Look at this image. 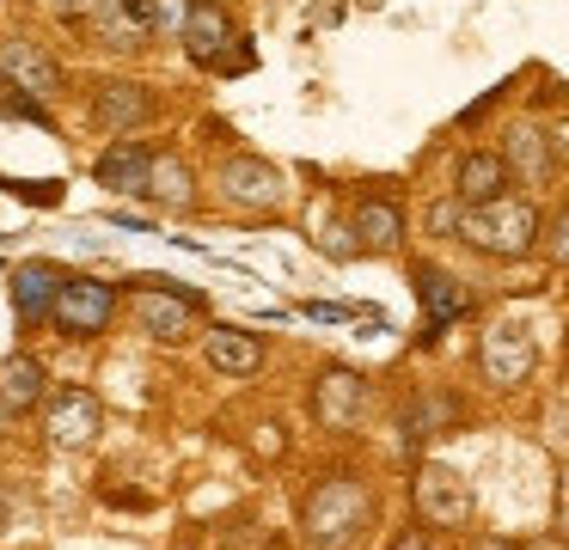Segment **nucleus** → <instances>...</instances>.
Wrapping results in <instances>:
<instances>
[{"label": "nucleus", "mask_w": 569, "mask_h": 550, "mask_svg": "<svg viewBox=\"0 0 569 550\" xmlns=\"http://www.w3.org/2000/svg\"><path fill=\"white\" fill-rule=\"evenodd\" d=\"M251 452H258V459H276V452H282V428L263 422L258 434H251Z\"/></svg>", "instance_id": "26"}, {"label": "nucleus", "mask_w": 569, "mask_h": 550, "mask_svg": "<svg viewBox=\"0 0 569 550\" xmlns=\"http://www.w3.org/2000/svg\"><path fill=\"white\" fill-rule=\"evenodd\" d=\"M368 520H373V496L356 477H319V483L307 489V501H300V532H307L312 550L356 544V538L368 532Z\"/></svg>", "instance_id": "1"}, {"label": "nucleus", "mask_w": 569, "mask_h": 550, "mask_svg": "<svg viewBox=\"0 0 569 550\" xmlns=\"http://www.w3.org/2000/svg\"><path fill=\"white\" fill-rule=\"evenodd\" d=\"M373 410V386L368 373H356V367H325L319 379H312V422L331 428V434H349V428H361V416Z\"/></svg>", "instance_id": "8"}, {"label": "nucleus", "mask_w": 569, "mask_h": 550, "mask_svg": "<svg viewBox=\"0 0 569 550\" xmlns=\"http://www.w3.org/2000/svg\"><path fill=\"white\" fill-rule=\"evenodd\" d=\"M43 434H50L56 452H87L104 434V403L87 386L50 391V403H43Z\"/></svg>", "instance_id": "9"}, {"label": "nucleus", "mask_w": 569, "mask_h": 550, "mask_svg": "<svg viewBox=\"0 0 569 550\" xmlns=\"http://www.w3.org/2000/svg\"><path fill=\"white\" fill-rule=\"evenodd\" d=\"M282 196H288V183H282V171H276L270 159L239 153V159L221 166V202L239 208V214H276Z\"/></svg>", "instance_id": "11"}, {"label": "nucleus", "mask_w": 569, "mask_h": 550, "mask_svg": "<svg viewBox=\"0 0 569 550\" xmlns=\"http://www.w3.org/2000/svg\"><path fill=\"white\" fill-rule=\"evenodd\" d=\"M153 110H160V98L141 80H99L92 86V122L111 134H136L141 122H153Z\"/></svg>", "instance_id": "12"}, {"label": "nucleus", "mask_w": 569, "mask_h": 550, "mask_svg": "<svg viewBox=\"0 0 569 550\" xmlns=\"http://www.w3.org/2000/svg\"><path fill=\"white\" fill-rule=\"evenodd\" d=\"M62 269L56 263H43V257H31V263H19L13 269V312H19V324H43V318L56 312V293H62Z\"/></svg>", "instance_id": "18"}, {"label": "nucleus", "mask_w": 569, "mask_h": 550, "mask_svg": "<svg viewBox=\"0 0 569 550\" xmlns=\"http://www.w3.org/2000/svg\"><path fill=\"white\" fill-rule=\"evenodd\" d=\"M184 56L197 61V68H221V73H239L251 68V49H239L246 37H239V24L227 19L221 0H190V19H184Z\"/></svg>", "instance_id": "3"}, {"label": "nucleus", "mask_w": 569, "mask_h": 550, "mask_svg": "<svg viewBox=\"0 0 569 550\" xmlns=\"http://www.w3.org/2000/svg\"><path fill=\"white\" fill-rule=\"evenodd\" d=\"M539 244H545V257H551L557 269H569V202L557 208V220H551V232H539Z\"/></svg>", "instance_id": "24"}, {"label": "nucleus", "mask_w": 569, "mask_h": 550, "mask_svg": "<svg viewBox=\"0 0 569 550\" xmlns=\"http://www.w3.org/2000/svg\"><path fill=\"white\" fill-rule=\"evenodd\" d=\"M202 354H209V367L221 379H251V373H263V361H270L263 337L246 330V324H214L209 337H202Z\"/></svg>", "instance_id": "14"}, {"label": "nucleus", "mask_w": 569, "mask_h": 550, "mask_svg": "<svg viewBox=\"0 0 569 550\" xmlns=\"http://www.w3.org/2000/svg\"><path fill=\"white\" fill-rule=\"evenodd\" d=\"M197 318H202V293L178 288V281H141V288H136V324H141V337L166 342V349L190 342Z\"/></svg>", "instance_id": "4"}, {"label": "nucleus", "mask_w": 569, "mask_h": 550, "mask_svg": "<svg viewBox=\"0 0 569 550\" xmlns=\"http://www.w3.org/2000/svg\"><path fill=\"white\" fill-rule=\"evenodd\" d=\"M141 202L166 208V214H190V202H197V166H190L178 147H153V166H148V183H141Z\"/></svg>", "instance_id": "13"}, {"label": "nucleus", "mask_w": 569, "mask_h": 550, "mask_svg": "<svg viewBox=\"0 0 569 550\" xmlns=\"http://www.w3.org/2000/svg\"><path fill=\"white\" fill-rule=\"evenodd\" d=\"M43 386H50V373H43L38 354L0 361V422H19V416L43 410Z\"/></svg>", "instance_id": "17"}, {"label": "nucleus", "mask_w": 569, "mask_h": 550, "mask_svg": "<svg viewBox=\"0 0 569 550\" xmlns=\"http://www.w3.org/2000/svg\"><path fill=\"white\" fill-rule=\"evenodd\" d=\"M496 196H508V166H502V153H490V147H471V153L459 159V171H453V202H459V208H478V202H496Z\"/></svg>", "instance_id": "19"}, {"label": "nucleus", "mask_w": 569, "mask_h": 550, "mask_svg": "<svg viewBox=\"0 0 569 550\" xmlns=\"http://www.w3.org/2000/svg\"><path fill=\"white\" fill-rule=\"evenodd\" d=\"M148 166H153V147L148 141H111L99 153V166H92V178H99L104 190H117V196H141Z\"/></svg>", "instance_id": "20"}, {"label": "nucleus", "mask_w": 569, "mask_h": 550, "mask_svg": "<svg viewBox=\"0 0 569 550\" xmlns=\"http://www.w3.org/2000/svg\"><path fill=\"white\" fill-rule=\"evenodd\" d=\"M532 367H539V342H532V330L520 324V318H502V324H490L478 337V373L490 379L496 391L527 386Z\"/></svg>", "instance_id": "6"}, {"label": "nucleus", "mask_w": 569, "mask_h": 550, "mask_svg": "<svg viewBox=\"0 0 569 550\" xmlns=\"http://www.w3.org/2000/svg\"><path fill=\"white\" fill-rule=\"evenodd\" d=\"M349 239H356L361 251H392V244H405V208H398L392 196H368V202H356Z\"/></svg>", "instance_id": "21"}, {"label": "nucleus", "mask_w": 569, "mask_h": 550, "mask_svg": "<svg viewBox=\"0 0 569 550\" xmlns=\"http://www.w3.org/2000/svg\"><path fill=\"white\" fill-rule=\"evenodd\" d=\"M429 232H459V202L429 208Z\"/></svg>", "instance_id": "27"}, {"label": "nucleus", "mask_w": 569, "mask_h": 550, "mask_svg": "<svg viewBox=\"0 0 569 550\" xmlns=\"http://www.w3.org/2000/svg\"><path fill=\"white\" fill-rule=\"evenodd\" d=\"M172 550H197V544H172Z\"/></svg>", "instance_id": "31"}, {"label": "nucleus", "mask_w": 569, "mask_h": 550, "mask_svg": "<svg viewBox=\"0 0 569 550\" xmlns=\"http://www.w3.org/2000/svg\"><path fill=\"white\" fill-rule=\"evenodd\" d=\"M453 403L447 398H429V391H422L417 403H410V440H429V434H441V422H453Z\"/></svg>", "instance_id": "22"}, {"label": "nucleus", "mask_w": 569, "mask_h": 550, "mask_svg": "<svg viewBox=\"0 0 569 550\" xmlns=\"http://www.w3.org/2000/svg\"><path fill=\"white\" fill-rule=\"evenodd\" d=\"M539 208L527 196H496V202H478V208H459V239L471 251L496 257V263H515L539 244Z\"/></svg>", "instance_id": "2"}, {"label": "nucleus", "mask_w": 569, "mask_h": 550, "mask_svg": "<svg viewBox=\"0 0 569 550\" xmlns=\"http://www.w3.org/2000/svg\"><path fill=\"white\" fill-rule=\"evenodd\" d=\"M0 80H7V92H26L31 104H50V98H62L68 73H62V61H56L43 43H31V37H7V43H0Z\"/></svg>", "instance_id": "10"}, {"label": "nucleus", "mask_w": 569, "mask_h": 550, "mask_svg": "<svg viewBox=\"0 0 569 550\" xmlns=\"http://www.w3.org/2000/svg\"><path fill=\"white\" fill-rule=\"evenodd\" d=\"M502 166H508V183H527V190H545L557 171L551 159V134L539 129V122H515L502 141Z\"/></svg>", "instance_id": "15"}, {"label": "nucleus", "mask_w": 569, "mask_h": 550, "mask_svg": "<svg viewBox=\"0 0 569 550\" xmlns=\"http://www.w3.org/2000/svg\"><path fill=\"white\" fill-rule=\"evenodd\" d=\"M417 300H422V330H429V342H435L447 324H453V318H466L471 293H466V281H459V276L422 263L417 269Z\"/></svg>", "instance_id": "16"}, {"label": "nucleus", "mask_w": 569, "mask_h": 550, "mask_svg": "<svg viewBox=\"0 0 569 550\" xmlns=\"http://www.w3.org/2000/svg\"><path fill=\"white\" fill-rule=\"evenodd\" d=\"M111 318H117V288H111V281H99V276H68L62 293H56L50 324L62 330V337L87 342V337H104V330H111Z\"/></svg>", "instance_id": "7"}, {"label": "nucleus", "mask_w": 569, "mask_h": 550, "mask_svg": "<svg viewBox=\"0 0 569 550\" xmlns=\"http://www.w3.org/2000/svg\"><path fill=\"white\" fill-rule=\"evenodd\" d=\"M392 550H435V544H429V538H422V532H405V538H398Z\"/></svg>", "instance_id": "30"}, {"label": "nucleus", "mask_w": 569, "mask_h": 550, "mask_svg": "<svg viewBox=\"0 0 569 550\" xmlns=\"http://www.w3.org/2000/svg\"><path fill=\"white\" fill-rule=\"evenodd\" d=\"M557 526H563V538H569V464H563V477H557Z\"/></svg>", "instance_id": "29"}, {"label": "nucleus", "mask_w": 569, "mask_h": 550, "mask_svg": "<svg viewBox=\"0 0 569 550\" xmlns=\"http://www.w3.org/2000/svg\"><path fill=\"white\" fill-rule=\"evenodd\" d=\"M43 7L56 12V19H68V24H80V19H92L99 12V0H43Z\"/></svg>", "instance_id": "25"}, {"label": "nucleus", "mask_w": 569, "mask_h": 550, "mask_svg": "<svg viewBox=\"0 0 569 550\" xmlns=\"http://www.w3.org/2000/svg\"><path fill=\"white\" fill-rule=\"evenodd\" d=\"M551 159H557V171H569V117H557V129H551Z\"/></svg>", "instance_id": "28"}, {"label": "nucleus", "mask_w": 569, "mask_h": 550, "mask_svg": "<svg viewBox=\"0 0 569 550\" xmlns=\"http://www.w3.org/2000/svg\"><path fill=\"white\" fill-rule=\"evenodd\" d=\"M184 19H190V0H148V24H153V37H166V31H184Z\"/></svg>", "instance_id": "23"}, {"label": "nucleus", "mask_w": 569, "mask_h": 550, "mask_svg": "<svg viewBox=\"0 0 569 550\" xmlns=\"http://www.w3.org/2000/svg\"><path fill=\"white\" fill-rule=\"evenodd\" d=\"M0 98H7V80H0Z\"/></svg>", "instance_id": "32"}, {"label": "nucleus", "mask_w": 569, "mask_h": 550, "mask_svg": "<svg viewBox=\"0 0 569 550\" xmlns=\"http://www.w3.org/2000/svg\"><path fill=\"white\" fill-rule=\"evenodd\" d=\"M410 501H417V520L435 526V532H459L471 526V483L453 471V464H417V483H410Z\"/></svg>", "instance_id": "5"}]
</instances>
